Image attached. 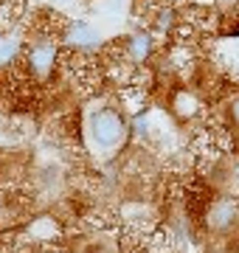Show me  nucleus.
Here are the masks:
<instances>
[{"instance_id":"obj_2","label":"nucleus","mask_w":239,"mask_h":253,"mask_svg":"<svg viewBox=\"0 0 239 253\" xmlns=\"http://www.w3.org/2000/svg\"><path fill=\"white\" fill-rule=\"evenodd\" d=\"M20 56L26 62V71L34 79L48 82L56 71V62H59V45H56L54 37H37L28 45H23V54Z\"/></svg>"},{"instance_id":"obj_1","label":"nucleus","mask_w":239,"mask_h":253,"mask_svg":"<svg viewBox=\"0 0 239 253\" xmlns=\"http://www.w3.org/2000/svg\"><path fill=\"white\" fill-rule=\"evenodd\" d=\"M87 138L99 152H119L129 138V118L113 104H99L87 116Z\"/></svg>"},{"instance_id":"obj_9","label":"nucleus","mask_w":239,"mask_h":253,"mask_svg":"<svg viewBox=\"0 0 239 253\" xmlns=\"http://www.w3.org/2000/svg\"><path fill=\"white\" fill-rule=\"evenodd\" d=\"M82 253H116V245L104 242V239H90V242L84 245Z\"/></svg>"},{"instance_id":"obj_11","label":"nucleus","mask_w":239,"mask_h":253,"mask_svg":"<svg viewBox=\"0 0 239 253\" xmlns=\"http://www.w3.org/2000/svg\"><path fill=\"white\" fill-rule=\"evenodd\" d=\"M214 3H217L220 9H237L239 6V0H214Z\"/></svg>"},{"instance_id":"obj_3","label":"nucleus","mask_w":239,"mask_h":253,"mask_svg":"<svg viewBox=\"0 0 239 253\" xmlns=\"http://www.w3.org/2000/svg\"><path fill=\"white\" fill-rule=\"evenodd\" d=\"M62 42L71 51L76 54H93V51H99L104 45V40H101V31L99 28H93L87 20H71L68 26L62 28Z\"/></svg>"},{"instance_id":"obj_5","label":"nucleus","mask_w":239,"mask_h":253,"mask_svg":"<svg viewBox=\"0 0 239 253\" xmlns=\"http://www.w3.org/2000/svg\"><path fill=\"white\" fill-rule=\"evenodd\" d=\"M124 54L132 65H144L149 62V56L155 54V34L152 31H144V28H135L124 37Z\"/></svg>"},{"instance_id":"obj_4","label":"nucleus","mask_w":239,"mask_h":253,"mask_svg":"<svg viewBox=\"0 0 239 253\" xmlns=\"http://www.w3.org/2000/svg\"><path fill=\"white\" fill-rule=\"evenodd\" d=\"M237 222H239V203L234 197H217L208 206L205 225L211 228L214 234H228Z\"/></svg>"},{"instance_id":"obj_8","label":"nucleus","mask_w":239,"mask_h":253,"mask_svg":"<svg viewBox=\"0 0 239 253\" xmlns=\"http://www.w3.org/2000/svg\"><path fill=\"white\" fill-rule=\"evenodd\" d=\"M175 23H177V14L172 9H160L155 14V23H152V34H160V37H169L175 31Z\"/></svg>"},{"instance_id":"obj_6","label":"nucleus","mask_w":239,"mask_h":253,"mask_svg":"<svg viewBox=\"0 0 239 253\" xmlns=\"http://www.w3.org/2000/svg\"><path fill=\"white\" fill-rule=\"evenodd\" d=\"M172 113H175L180 121H192L197 113H200V101H197V96L189 90H177L175 96H172Z\"/></svg>"},{"instance_id":"obj_7","label":"nucleus","mask_w":239,"mask_h":253,"mask_svg":"<svg viewBox=\"0 0 239 253\" xmlns=\"http://www.w3.org/2000/svg\"><path fill=\"white\" fill-rule=\"evenodd\" d=\"M20 54H23V42H20L17 37H9V34L0 37V68L14 62Z\"/></svg>"},{"instance_id":"obj_10","label":"nucleus","mask_w":239,"mask_h":253,"mask_svg":"<svg viewBox=\"0 0 239 253\" xmlns=\"http://www.w3.org/2000/svg\"><path fill=\"white\" fill-rule=\"evenodd\" d=\"M228 116H231V124L239 129V93L228 101Z\"/></svg>"}]
</instances>
